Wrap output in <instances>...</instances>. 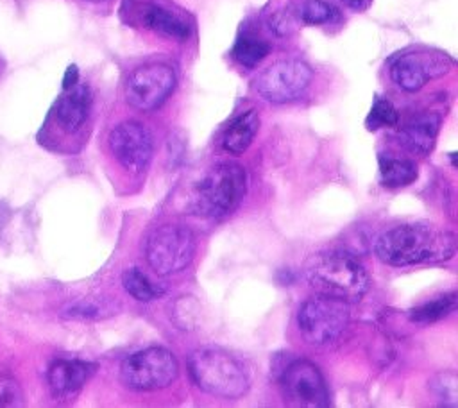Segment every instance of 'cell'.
Instances as JSON below:
<instances>
[{"label":"cell","mask_w":458,"mask_h":408,"mask_svg":"<svg viewBox=\"0 0 458 408\" xmlns=\"http://www.w3.org/2000/svg\"><path fill=\"white\" fill-rule=\"evenodd\" d=\"M456 236L426 224H403L385 231L376 240V254L394 267L438 263L453 258Z\"/></svg>","instance_id":"1"},{"label":"cell","mask_w":458,"mask_h":408,"mask_svg":"<svg viewBox=\"0 0 458 408\" xmlns=\"http://www.w3.org/2000/svg\"><path fill=\"white\" fill-rule=\"evenodd\" d=\"M310 286L322 297L358 302L367 293L370 279L365 267L352 256L333 252L317 258L308 268Z\"/></svg>","instance_id":"2"},{"label":"cell","mask_w":458,"mask_h":408,"mask_svg":"<svg viewBox=\"0 0 458 408\" xmlns=\"http://www.w3.org/2000/svg\"><path fill=\"white\" fill-rule=\"evenodd\" d=\"M188 369L195 385L211 395L236 399L249 388L242 363L218 347H202L191 353Z\"/></svg>","instance_id":"3"},{"label":"cell","mask_w":458,"mask_h":408,"mask_svg":"<svg viewBox=\"0 0 458 408\" xmlns=\"http://www.w3.org/2000/svg\"><path fill=\"white\" fill-rule=\"evenodd\" d=\"M247 174L236 163H220L209 168L191 195V211L200 217H224L243 199Z\"/></svg>","instance_id":"4"},{"label":"cell","mask_w":458,"mask_h":408,"mask_svg":"<svg viewBox=\"0 0 458 408\" xmlns=\"http://www.w3.org/2000/svg\"><path fill=\"white\" fill-rule=\"evenodd\" d=\"M195 254V236L191 229L179 224L156 227L145 243V256L152 270L170 276L190 265Z\"/></svg>","instance_id":"5"},{"label":"cell","mask_w":458,"mask_h":408,"mask_svg":"<svg viewBox=\"0 0 458 408\" xmlns=\"http://www.w3.org/2000/svg\"><path fill=\"white\" fill-rule=\"evenodd\" d=\"M349 322L345 302L329 297H313L301 304L297 327L301 336L311 345H329L340 338Z\"/></svg>","instance_id":"6"},{"label":"cell","mask_w":458,"mask_h":408,"mask_svg":"<svg viewBox=\"0 0 458 408\" xmlns=\"http://www.w3.org/2000/svg\"><path fill=\"white\" fill-rule=\"evenodd\" d=\"M177 360L165 347H147L123 360L120 378L132 390H159L177 378Z\"/></svg>","instance_id":"7"},{"label":"cell","mask_w":458,"mask_h":408,"mask_svg":"<svg viewBox=\"0 0 458 408\" xmlns=\"http://www.w3.org/2000/svg\"><path fill=\"white\" fill-rule=\"evenodd\" d=\"M175 88V72L165 63H147L132 70L125 82V100L140 111L159 107Z\"/></svg>","instance_id":"8"},{"label":"cell","mask_w":458,"mask_h":408,"mask_svg":"<svg viewBox=\"0 0 458 408\" xmlns=\"http://www.w3.org/2000/svg\"><path fill=\"white\" fill-rule=\"evenodd\" d=\"M311 68L297 59L277 61L256 79L258 93L274 104H284L301 97L311 82Z\"/></svg>","instance_id":"9"},{"label":"cell","mask_w":458,"mask_h":408,"mask_svg":"<svg viewBox=\"0 0 458 408\" xmlns=\"http://www.w3.org/2000/svg\"><path fill=\"white\" fill-rule=\"evenodd\" d=\"M281 388L284 401L290 406H329V392L326 379L318 367L308 360H295L283 370Z\"/></svg>","instance_id":"10"},{"label":"cell","mask_w":458,"mask_h":408,"mask_svg":"<svg viewBox=\"0 0 458 408\" xmlns=\"http://www.w3.org/2000/svg\"><path fill=\"white\" fill-rule=\"evenodd\" d=\"M109 149L125 170L141 174L152 161L154 141L145 125L138 122H122L109 134Z\"/></svg>","instance_id":"11"},{"label":"cell","mask_w":458,"mask_h":408,"mask_svg":"<svg viewBox=\"0 0 458 408\" xmlns=\"http://www.w3.org/2000/svg\"><path fill=\"white\" fill-rule=\"evenodd\" d=\"M447 66L449 61L440 54L411 52L394 61L390 77L403 91H419L428 81L445 73Z\"/></svg>","instance_id":"12"},{"label":"cell","mask_w":458,"mask_h":408,"mask_svg":"<svg viewBox=\"0 0 458 408\" xmlns=\"http://www.w3.org/2000/svg\"><path fill=\"white\" fill-rule=\"evenodd\" d=\"M95 365L81 360H57L48 369V387L57 399H72L86 385Z\"/></svg>","instance_id":"13"},{"label":"cell","mask_w":458,"mask_h":408,"mask_svg":"<svg viewBox=\"0 0 458 408\" xmlns=\"http://www.w3.org/2000/svg\"><path fill=\"white\" fill-rule=\"evenodd\" d=\"M64 91L66 93L55 104V120L64 131L73 132L82 127L89 115L91 95L86 84H75Z\"/></svg>","instance_id":"14"},{"label":"cell","mask_w":458,"mask_h":408,"mask_svg":"<svg viewBox=\"0 0 458 408\" xmlns=\"http://www.w3.org/2000/svg\"><path fill=\"white\" fill-rule=\"evenodd\" d=\"M440 129V116L437 113H424L413 118L401 131L403 145L417 154H428L433 150Z\"/></svg>","instance_id":"15"},{"label":"cell","mask_w":458,"mask_h":408,"mask_svg":"<svg viewBox=\"0 0 458 408\" xmlns=\"http://www.w3.org/2000/svg\"><path fill=\"white\" fill-rule=\"evenodd\" d=\"M141 21H143V25H147L148 29H152L156 32L168 36V38L181 39V41L188 39L190 32H191L190 23L182 16H179L161 5H154V4H148L143 7Z\"/></svg>","instance_id":"16"},{"label":"cell","mask_w":458,"mask_h":408,"mask_svg":"<svg viewBox=\"0 0 458 408\" xmlns=\"http://www.w3.org/2000/svg\"><path fill=\"white\" fill-rule=\"evenodd\" d=\"M259 127V118L254 109L238 115L227 127L222 145L231 154H243L252 143Z\"/></svg>","instance_id":"17"},{"label":"cell","mask_w":458,"mask_h":408,"mask_svg":"<svg viewBox=\"0 0 458 408\" xmlns=\"http://www.w3.org/2000/svg\"><path fill=\"white\" fill-rule=\"evenodd\" d=\"M417 165L410 159H397L392 156H379V177L386 188H403L417 179Z\"/></svg>","instance_id":"18"},{"label":"cell","mask_w":458,"mask_h":408,"mask_svg":"<svg viewBox=\"0 0 458 408\" xmlns=\"http://www.w3.org/2000/svg\"><path fill=\"white\" fill-rule=\"evenodd\" d=\"M456 304H458L456 292H449L410 310V319L415 322H435L453 313L456 310Z\"/></svg>","instance_id":"19"},{"label":"cell","mask_w":458,"mask_h":408,"mask_svg":"<svg viewBox=\"0 0 458 408\" xmlns=\"http://www.w3.org/2000/svg\"><path fill=\"white\" fill-rule=\"evenodd\" d=\"M268 52H270V45L267 41L249 34L242 36L233 48L234 59L247 68L256 66L259 61H263L268 55Z\"/></svg>","instance_id":"20"},{"label":"cell","mask_w":458,"mask_h":408,"mask_svg":"<svg viewBox=\"0 0 458 408\" xmlns=\"http://www.w3.org/2000/svg\"><path fill=\"white\" fill-rule=\"evenodd\" d=\"M122 283H123V288L127 290V293H131L136 301L148 302L161 293V290L156 288L150 283V279L138 268L125 270L122 276Z\"/></svg>","instance_id":"21"},{"label":"cell","mask_w":458,"mask_h":408,"mask_svg":"<svg viewBox=\"0 0 458 408\" xmlns=\"http://www.w3.org/2000/svg\"><path fill=\"white\" fill-rule=\"evenodd\" d=\"M397 118H399V116H397L395 107H394L388 100L377 97V98L374 100L372 107H370V113H369V116H367L365 125H367L369 131H377V129H381V127H392V125H395V123H397Z\"/></svg>","instance_id":"22"},{"label":"cell","mask_w":458,"mask_h":408,"mask_svg":"<svg viewBox=\"0 0 458 408\" xmlns=\"http://www.w3.org/2000/svg\"><path fill=\"white\" fill-rule=\"evenodd\" d=\"M431 390L444 406L458 404V378L454 372H440L431 381Z\"/></svg>","instance_id":"23"},{"label":"cell","mask_w":458,"mask_h":408,"mask_svg":"<svg viewBox=\"0 0 458 408\" xmlns=\"http://www.w3.org/2000/svg\"><path fill=\"white\" fill-rule=\"evenodd\" d=\"M199 304L193 297H179L172 306V319L181 329H191L199 320Z\"/></svg>","instance_id":"24"},{"label":"cell","mask_w":458,"mask_h":408,"mask_svg":"<svg viewBox=\"0 0 458 408\" xmlns=\"http://www.w3.org/2000/svg\"><path fill=\"white\" fill-rule=\"evenodd\" d=\"M338 16V11L324 0H306L301 9V18L310 25H322L333 21Z\"/></svg>","instance_id":"25"},{"label":"cell","mask_w":458,"mask_h":408,"mask_svg":"<svg viewBox=\"0 0 458 408\" xmlns=\"http://www.w3.org/2000/svg\"><path fill=\"white\" fill-rule=\"evenodd\" d=\"M111 313H113V306L98 301H79L66 310V315L77 317V319H98L102 315H111Z\"/></svg>","instance_id":"26"},{"label":"cell","mask_w":458,"mask_h":408,"mask_svg":"<svg viewBox=\"0 0 458 408\" xmlns=\"http://www.w3.org/2000/svg\"><path fill=\"white\" fill-rule=\"evenodd\" d=\"M21 403V392L14 379L0 376V406H14Z\"/></svg>","instance_id":"27"},{"label":"cell","mask_w":458,"mask_h":408,"mask_svg":"<svg viewBox=\"0 0 458 408\" xmlns=\"http://www.w3.org/2000/svg\"><path fill=\"white\" fill-rule=\"evenodd\" d=\"M79 81V70L75 64H70L64 72V77H63V89H70L77 84Z\"/></svg>","instance_id":"28"},{"label":"cell","mask_w":458,"mask_h":408,"mask_svg":"<svg viewBox=\"0 0 458 408\" xmlns=\"http://www.w3.org/2000/svg\"><path fill=\"white\" fill-rule=\"evenodd\" d=\"M347 7L354 9V11H365L372 0H342Z\"/></svg>","instance_id":"29"},{"label":"cell","mask_w":458,"mask_h":408,"mask_svg":"<svg viewBox=\"0 0 458 408\" xmlns=\"http://www.w3.org/2000/svg\"><path fill=\"white\" fill-rule=\"evenodd\" d=\"M91 2H98V0H91Z\"/></svg>","instance_id":"30"}]
</instances>
